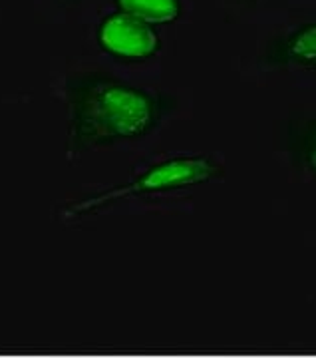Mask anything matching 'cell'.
<instances>
[{
	"label": "cell",
	"mask_w": 316,
	"mask_h": 358,
	"mask_svg": "<svg viewBox=\"0 0 316 358\" xmlns=\"http://www.w3.org/2000/svg\"><path fill=\"white\" fill-rule=\"evenodd\" d=\"M275 68H316V22L296 28L268 52Z\"/></svg>",
	"instance_id": "4"
},
{
	"label": "cell",
	"mask_w": 316,
	"mask_h": 358,
	"mask_svg": "<svg viewBox=\"0 0 316 358\" xmlns=\"http://www.w3.org/2000/svg\"><path fill=\"white\" fill-rule=\"evenodd\" d=\"M98 38L103 50L129 60H145L159 50L153 24L122 10L103 20Z\"/></svg>",
	"instance_id": "3"
},
{
	"label": "cell",
	"mask_w": 316,
	"mask_h": 358,
	"mask_svg": "<svg viewBox=\"0 0 316 358\" xmlns=\"http://www.w3.org/2000/svg\"><path fill=\"white\" fill-rule=\"evenodd\" d=\"M291 150L294 159L316 178V120H308L292 131Z\"/></svg>",
	"instance_id": "6"
},
{
	"label": "cell",
	"mask_w": 316,
	"mask_h": 358,
	"mask_svg": "<svg viewBox=\"0 0 316 358\" xmlns=\"http://www.w3.org/2000/svg\"><path fill=\"white\" fill-rule=\"evenodd\" d=\"M122 13L131 14L150 24H167L178 20L181 13L179 0H117Z\"/></svg>",
	"instance_id": "5"
},
{
	"label": "cell",
	"mask_w": 316,
	"mask_h": 358,
	"mask_svg": "<svg viewBox=\"0 0 316 358\" xmlns=\"http://www.w3.org/2000/svg\"><path fill=\"white\" fill-rule=\"evenodd\" d=\"M68 2H70V0H68Z\"/></svg>",
	"instance_id": "7"
},
{
	"label": "cell",
	"mask_w": 316,
	"mask_h": 358,
	"mask_svg": "<svg viewBox=\"0 0 316 358\" xmlns=\"http://www.w3.org/2000/svg\"><path fill=\"white\" fill-rule=\"evenodd\" d=\"M219 176V166L211 157L197 155V157H171L161 164H155L138 178L131 179L126 185H117L114 189L88 197L80 203H74L68 211L66 217H80L92 213L96 209H101L106 205L127 199V197H141V195H152V193H164L199 185L205 181H211Z\"/></svg>",
	"instance_id": "2"
},
{
	"label": "cell",
	"mask_w": 316,
	"mask_h": 358,
	"mask_svg": "<svg viewBox=\"0 0 316 358\" xmlns=\"http://www.w3.org/2000/svg\"><path fill=\"white\" fill-rule=\"evenodd\" d=\"M64 96L70 117V155L145 138L169 112L164 96L106 72H76L68 76Z\"/></svg>",
	"instance_id": "1"
}]
</instances>
